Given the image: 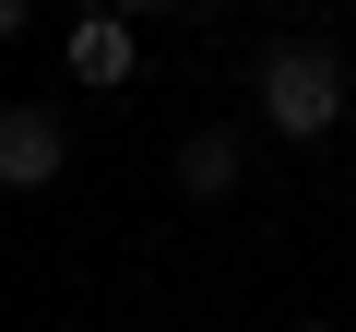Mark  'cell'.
Segmentation results:
<instances>
[{
  "mask_svg": "<svg viewBox=\"0 0 356 332\" xmlns=\"http://www.w3.org/2000/svg\"><path fill=\"white\" fill-rule=\"evenodd\" d=\"M344 60L321 48V36H285V48H261V131L273 142H332V119H344Z\"/></svg>",
  "mask_w": 356,
  "mask_h": 332,
  "instance_id": "1",
  "label": "cell"
},
{
  "mask_svg": "<svg viewBox=\"0 0 356 332\" xmlns=\"http://www.w3.org/2000/svg\"><path fill=\"white\" fill-rule=\"evenodd\" d=\"M60 60H72V83H95V95H119V83H143V24H119V13H72V36H60Z\"/></svg>",
  "mask_w": 356,
  "mask_h": 332,
  "instance_id": "2",
  "label": "cell"
},
{
  "mask_svg": "<svg viewBox=\"0 0 356 332\" xmlns=\"http://www.w3.org/2000/svg\"><path fill=\"white\" fill-rule=\"evenodd\" d=\"M60 166H72V131L48 107H0V190H48Z\"/></svg>",
  "mask_w": 356,
  "mask_h": 332,
  "instance_id": "3",
  "label": "cell"
},
{
  "mask_svg": "<svg viewBox=\"0 0 356 332\" xmlns=\"http://www.w3.org/2000/svg\"><path fill=\"white\" fill-rule=\"evenodd\" d=\"M238 179H250V142L238 131H191L178 142V190L191 202H238Z\"/></svg>",
  "mask_w": 356,
  "mask_h": 332,
  "instance_id": "4",
  "label": "cell"
},
{
  "mask_svg": "<svg viewBox=\"0 0 356 332\" xmlns=\"http://www.w3.org/2000/svg\"><path fill=\"white\" fill-rule=\"evenodd\" d=\"M72 13H119V24H154L166 0H72Z\"/></svg>",
  "mask_w": 356,
  "mask_h": 332,
  "instance_id": "5",
  "label": "cell"
},
{
  "mask_svg": "<svg viewBox=\"0 0 356 332\" xmlns=\"http://www.w3.org/2000/svg\"><path fill=\"white\" fill-rule=\"evenodd\" d=\"M24 24H36V0H0V36H24Z\"/></svg>",
  "mask_w": 356,
  "mask_h": 332,
  "instance_id": "6",
  "label": "cell"
},
{
  "mask_svg": "<svg viewBox=\"0 0 356 332\" xmlns=\"http://www.w3.org/2000/svg\"><path fill=\"white\" fill-rule=\"evenodd\" d=\"M297 332H332V320H297Z\"/></svg>",
  "mask_w": 356,
  "mask_h": 332,
  "instance_id": "7",
  "label": "cell"
}]
</instances>
